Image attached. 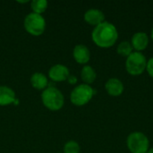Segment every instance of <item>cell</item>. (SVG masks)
Wrapping results in <instances>:
<instances>
[{
  "label": "cell",
  "mask_w": 153,
  "mask_h": 153,
  "mask_svg": "<svg viewBox=\"0 0 153 153\" xmlns=\"http://www.w3.org/2000/svg\"><path fill=\"white\" fill-rule=\"evenodd\" d=\"M91 39L98 47L108 48L116 44L118 39V31L114 24L103 22L93 29Z\"/></svg>",
  "instance_id": "6da1fadb"
},
{
  "label": "cell",
  "mask_w": 153,
  "mask_h": 153,
  "mask_svg": "<svg viewBox=\"0 0 153 153\" xmlns=\"http://www.w3.org/2000/svg\"><path fill=\"white\" fill-rule=\"evenodd\" d=\"M43 105L51 111H58L65 105V97L60 90L54 86H48L41 93Z\"/></svg>",
  "instance_id": "7a4b0ae2"
},
{
  "label": "cell",
  "mask_w": 153,
  "mask_h": 153,
  "mask_svg": "<svg viewBox=\"0 0 153 153\" xmlns=\"http://www.w3.org/2000/svg\"><path fill=\"white\" fill-rule=\"evenodd\" d=\"M95 93L96 91L91 86L82 83L75 86L71 91L70 100L74 106L82 107L89 103Z\"/></svg>",
  "instance_id": "3957f363"
},
{
  "label": "cell",
  "mask_w": 153,
  "mask_h": 153,
  "mask_svg": "<svg viewBox=\"0 0 153 153\" xmlns=\"http://www.w3.org/2000/svg\"><path fill=\"white\" fill-rule=\"evenodd\" d=\"M25 30L32 36H40L46 30V20L41 14L35 13H28L23 21Z\"/></svg>",
  "instance_id": "277c9868"
},
{
  "label": "cell",
  "mask_w": 153,
  "mask_h": 153,
  "mask_svg": "<svg viewBox=\"0 0 153 153\" xmlns=\"http://www.w3.org/2000/svg\"><path fill=\"white\" fill-rule=\"evenodd\" d=\"M147 59L142 52H133L126 60V69L131 75L136 76L143 74L146 70Z\"/></svg>",
  "instance_id": "5b68a950"
},
{
  "label": "cell",
  "mask_w": 153,
  "mask_h": 153,
  "mask_svg": "<svg viewBox=\"0 0 153 153\" xmlns=\"http://www.w3.org/2000/svg\"><path fill=\"white\" fill-rule=\"evenodd\" d=\"M126 144L132 153H147L149 151L150 142L143 133L134 132L127 136Z\"/></svg>",
  "instance_id": "8992f818"
},
{
  "label": "cell",
  "mask_w": 153,
  "mask_h": 153,
  "mask_svg": "<svg viewBox=\"0 0 153 153\" xmlns=\"http://www.w3.org/2000/svg\"><path fill=\"white\" fill-rule=\"evenodd\" d=\"M69 75H70V71L68 67L62 64L54 65L48 70L49 79L56 82H61L66 81Z\"/></svg>",
  "instance_id": "52a82bcc"
},
{
  "label": "cell",
  "mask_w": 153,
  "mask_h": 153,
  "mask_svg": "<svg viewBox=\"0 0 153 153\" xmlns=\"http://www.w3.org/2000/svg\"><path fill=\"white\" fill-rule=\"evenodd\" d=\"M83 18H84V21L88 24L95 26V27L100 25L103 22H105L104 13L96 8H91V9L87 10L83 15Z\"/></svg>",
  "instance_id": "ba28073f"
},
{
  "label": "cell",
  "mask_w": 153,
  "mask_h": 153,
  "mask_svg": "<svg viewBox=\"0 0 153 153\" xmlns=\"http://www.w3.org/2000/svg\"><path fill=\"white\" fill-rule=\"evenodd\" d=\"M74 59L80 65H86L91 59L90 49L82 44L76 45L73 50Z\"/></svg>",
  "instance_id": "9c48e42d"
},
{
  "label": "cell",
  "mask_w": 153,
  "mask_h": 153,
  "mask_svg": "<svg viewBox=\"0 0 153 153\" xmlns=\"http://www.w3.org/2000/svg\"><path fill=\"white\" fill-rule=\"evenodd\" d=\"M131 44L133 48L135 49L137 52H141L144 50L149 45V37L147 33L143 31L134 33L132 37Z\"/></svg>",
  "instance_id": "30bf717a"
},
{
  "label": "cell",
  "mask_w": 153,
  "mask_h": 153,
  "mask_svg": "<svg viewBox=\"0 0 153 153\" xmlns=\"http://www.w3.org/2000/svg\"><path fill=\"white\" fill-rule=\"evenodd\" d=\"M105 89L107 92L113 97L120 96L124 91V84L117 78H110L105 84Z\"/></svg>",
  "instance_id": "8fae6325"
},
{
  "label": "cell",
  "mask_w": 153,
  "mask_h": 153,
  "mask_svg": "<svg viewBox=\"0 0 153 153\" xmlns=\"http://www.w3.org/2000/svg\"><path fill=\"white\" fill-rule=\"evenodd\" d=\"M16 100L14 91L5 85L0 86V106H7L13 104Z\"/></svg>",
  "instance_id": "7c38bea8"
},
{
  "label": "cell",
  "mask_w": 153,
  "mask_h": 153,
  "mask_svg": "<svg viewBox=\"0 0 153 153\" xmlns=\"http://www.w3.org/2000/svg\"><path fill=\"white\" fill-rule=\"evenodd\" d=\"M31 86L39 91H44L48 87V79L42 73H34L30 77Z\"/></svg>",
  "instance_id": "4fadbf2b"
},
{
  "label": "cell",
  "mask_w": 153,
  "mask_h": 153,
  "mask_svg": "<svg viewBox=\"0 0 153 153\" xmlns=\"http://www.w3.org/2000/svg\"><path fill=\"white\" fill-rule=\"evenodd\" d=\"M81 78L85 84H91L97 78V74L94 68L91 65H85L81 71Z\"/></svg>",
  "instance_id": "5bb4252c"
},
{
  "label": "cell",
  "mask_w": 153,
  "mask_h": 153,
  "mask_svg": "<svg viewBox=\"0 0 153 153\" xmlns=\"http://www.w3.org/2000/svg\"><path fill=\"white\" fill-rule=\"evenodd\" d=\"M48 5V3L47 0H33L30 2V7L32 10V13L41 14L47 10Z\"/></svg>",
  "instance_id": "9a60e30c"
},
{
  "label": "cell",
  "mask_w": 153,
  "mask_h": 153,
  "mask_svg": "<svg viewBox=\"0 0 153 153\" xmlns=\"http://www.w3.org/2000/svg\"><path fill=\"white\" fill-rule=\"evenodd\" d=\"M133 47L131 42L129 41H122L118 44L117 48V52L125 57L129 56L132 53H133Z\"/></svg>",
  "instance_id": "2e32d148"
},
{
  "label": "cell",
  "mask_w": 153,
  "mask_h": 153,
  "mask_svg": "<svg viewBox=\"0 0 153 153\" xmlns=\"http://www.w3.org/2000/svg\"><path fill=\"white\" fill-rule=\"evenodd\" d=\"M81 147L76 141L71 140L68 141L64 146V152L63 153H80Z\"/></svg>",
  "instance_id": "e0dca14e"
},
{
  "label": "cell",
  "mask_w": 153,
  "mask_h": 153,
  "mask_svg": "<svg viewBox=\"0 0 153 153\" xmlns=\"http://www.w3.org/2000/svg\"><path fill=\"white\" fill-rule=\"evenodd\" d=\"M146 70H147L149 75L153 78V57H151V58L147 61Z\"/></svg>",
  "instance_id": "ac0fdd59"
},
{
  "label": "cell",
  "mask_w": 153,
  "mask_h": 153,
  "mask_svg": "<svg viewBox=\"0 0 153 153\" xmlns=\"http://www.w3.org/2000/svg\"><path fill=\"white\" fill-rule=\"evenodd\" d=\"M66 81L68 82V83H69V84L74 85V84H76V83H77V77H76L75 75H69Z\"/></svg>",
  "instance_id": "d6986e66"
},
{
  "label": "cell",
  "mask_w": 153,
  "mask_h": 153,
  "mask_svg": "<svg viewBox=\"0 0 153 153\" xmlns=\"http://www.w3.org/2000/svg\"><path fill=\"white\" fill-rule=\"evenodd\" d=\"M18 104H19V100H18V99L16 98V100H14V102H13V105L17 106Z\"/></svg>",
  "instance_id": "ffe728a7"
},
{
  "label": "cell",
  "mask_w": 153,
  "mask_h": 153,
  "mask_svg": "<svg viewBox=\"0 0 153 153\" xmlns=\"http://www.w3.org/2000/svg\"><path fill=\"white\" fill-rule=\"evenodd\" d=\"M147 153H153V148H152V149H150L149 151H148V152Z\"/></svg>",
  "instance_id": "44dd1931"
},
{
  "label": "cell",
  "mask_w": 153,
  "mask_h": 153,
  "mask_svg": "<svg viewBox=\"0 0 153 153\" xmlns=\"http://www.w3.org/2000/svg\"><path fill=\"white\" fill-rule=\"evenodd\" d=\"M151 37H152V40H153V28H152V33H151Z\"/></svg>",
  "instance_id": "7402d4cb"
},
{
  "label": "cell",
  "mask_w": 153,
  "mask_h": 153,
  "mask_svg": "<svg viewBox=\"0 0 153 153\" xmlns=\"http://www.w3.org/2000/svg\"><path fill=\"white\" fill-rule=\"evenodd\" d=\"M58 153H62V152H58Z\"/></svg>",
  "instance_id": "603a6c76"
}]
</instances>
